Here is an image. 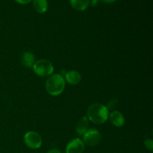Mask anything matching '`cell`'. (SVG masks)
<instances>
[{
	"label": "cell",
	"instance_id": "cell-1",
	"mask_svg": "<svg viewBox=\"0 0 153 153\" xmlns=\"http://www.w3.org/2000/svg\"><path fill=\"white\" fill-rule=\"evenodd\" d=\"M109 111L105 105L101 103H94L87 110L88 120L95 124H102L108 119Z\"/></svg>",
	"mask_w": 153,
	"mask_h": 153
},
{
	"label": "cell",
	"instance_id": "cell-2",
	"mask_svg": "<svg viewBox=\"0 0 153 153\" xmlns=\"http://www.w3.org/2000/svg\"><path fill=\"white\" fill-rule=\"evenodd\" d=\"M65 85L66 82L62 75L54 74L48 77L45 87L49 95L57 97L62 94L65 88Z\"/></svg>",
	"mask_w": 153,
	"mask_h": 153
},
{
	"label": "cell",
	"instance_id": "cell-3",
	"mask_svg": "<svg viewBox=\"0 0 153 153\" xmlns=\"http://www.w3.org/2000/svg\"><path fill=\"white\" fill-rule=\"evenodd\" d=\"M34 73L40 77H48L52 75L54 66L50 61L47 59H40L36 61L32 67Z\"/></svg>",
	"mask_w": 153,
	"mask_h": 153
},
{
	"label": "cell",
	"instance_id": "cell-4",
	"mask_svg": "<svg viewBox=\"0 0 153 153\" xmlns=\"http://www.w3.org/2000/svg\"><path fill=\"white\" fill-rule=\"evenodd\" d=\"M24 143L31 149H39L42 146L43 139L41 135L37 131H29L24 135Z\"/></svg>",
	"mask_w": 153,
	"mask_h": 153
},
{
	"label": "cell",
	"instance_id": "cell-5",
	"mask_svg": "<svg viewBox=\"0 0 153 153\" xmlns=\"http://www.w3.org/2000/svg\"><path fill=\"white\" fill-rule=\"evenodd\" d=\"M83 142L85 144L91 146H94L98 144L101 140V134L95 128L88 129L83 134Z\"/></svg>",
	"mask_w": 153,
	"mask_h": 153
},
{
	"label": "cell",
	"instance_id": "cell-6",
	"mask_svg": "<svg viewBox=\"0 0 153 153\" xmlns=\"http://www.w3.org/2000/svg\"><path fill=\"white\" fill-rule=\"evenodd\" d=\"M85 144L80 138H75L68 143L66 147V153H82L85 150Z\"/></svg>",
	"mask_w": 153,
	"mask_h": 153
},
{
	"label": "cell",
	"instance_id": "cell-7",
	"mask_svg": "<svg viewBox=\"0 0 153 153\" xmlns=\"http://www.w3.org/2000/svg\"><path fill=\"white\" fill-rule=\"evenodd\" d=\"M108 119L110 120L112 125L118 128L123 126L126 122L125 117L119 111H113L111 113L109 114Z\"/></svg>",
	"mask_w": 153,
	"mask_h": 153
},
{
	"label": "cell",
	"instance_id": "cell-8",
	"mask_svg": "<svg viewBox=\"0 0 153 153\" xmlns=\"http://www.w3.org/2000/svg\"><path fill=\"white\" fill-rule=\"evenodd\" d=\"M64 78L65 82L71 85H79L82 81V76L76 70H70L66 73L65 76Z\"/></svg>",
	"mask_w": 153,
	"mask_h": 153
},
{
	"label": "cell",
	"instance_id": "cell-9",
	"mask_svg": "<svg viewBox=\"0 0 153 153\" xmlns=\"http://www.w3.org/2000/svg\"><path fill=\"white\" fill-rule=\"evenodd\" d=\"M35 62V57L31 52H22L21 56V64L27 68H32Z\"/></svg>",
	"mask_w": 153,
	"mask_h": 153
},
{
	"label": "cell",
	"instance_id": "cell-10",
	"mask_svg": "<svg viewBox=\"0 0 153 153\" xmlns=\"http://www.w3.org/2000/svg\"><path fill=\"white\" fill-rule=\"evenodd\" d=\"M88 125H89V120H88V117L86 116L82 117L79 120L76 127V131L78 135H83L88 130Z\"/></svg>",
	"mask_w": 153,
	"mask_h": 153
},
{
	"label": "cell",
	"instance_id": "cell-11",
	"mask_svg": "<svg viewBox=\"0 0 153 153\" xmlns=\"http://www.w3.org/2000/svg\"><path fill=\"white\" fill-rule=\"evenodd\" d=\"M72 7L76 10L83 11L86 10L90 4V0H70Z\"/></svg>",
	"mask_w": 153,
	"mask_h": 153
},
{
	"label": "cell",
	"instance_id": "cell-12",
	"mask_svg": "<svg viewBox=\"0 0 153 153\" xmlns=\"http://www.w3.org/2000/svg\"><path fill=\"white\" fill-rule=\"evenodd\" d=\"M33 7L39 13H46L48 9L47 0H34Z\"/></svg>",
	"mask_w": 153,
	"mask_h": 153
},
{
	"label": "cell",
	"instance_id": "cell-13",
	"mask_svg": "<svg viewBox=\"0 0 153 153\" xmlns=\"http://www.w3.org/2000/svg\"><path fill=\"white\" fill-rule=\"evenodd\" d=\"M144 144L146 149H149V150L152 151L153 149V141L151 138L146 139L144 141Z\"/></svg>",
	"mask_w": 153,
	"mask_h": 153
},
{
	"label": "cell",
	"instance_id": "cell-14",
	"mask_svg": "<svg viewBox=\"0 0 153 153\" xmlns=\"http://www.w3.org/2000/svg\"><path fill=\"white\" fill-rule=\"evenodd\" d=\"M117 100H112V101H111L110 102L108 103V106H106L107 107V108L108 109H111V108H114L115 107V104L117 103Z\"/></svg>",
	"mask_w": 153,
	"mask_h": 153
},
{
	"label": "cell",
	"instance_id": "cell-15",
	"mask_svg": "<svg viewBox=\"0 0 153 153\" xmlns=\"http://www.w3.org/2000/svg\"><path fill=\"white\" fill-rule=\"evenodd\" d=\"M16 1V2L19 3V4H26L28 3H29L31 0H14Z\"/></svg>",
	"mask_w": 153,
	"mask_h": 153
},
{
	"label": "cell",
	"instance_id": "cell-16",
	"mask_svg": "<svg viewBox=\"0 0 153 153\" xmlns=\"http://www.w3.org/2000/svg\"><path fill=\"white\" fill-rule=\"evenodd\" d=\"M47 153H61V152L58 149L55 148V149H51L49 150H48Z\"/></svg>",
	"mask_w": 153,
	"mask_h": 153
},
{
	"label": "cell",
	"instance_id": "cell-17",
	"mask_svg": "<svg viewBox=\"0 0 153 153\" xmlns=\"http://www.w3.org/2000/svg\"><path fill=\"white\" fill-rule=\"evenodd\" d=\"M99 1H100V0H90V3H91L92 6H96Z\"/></svg>",
	"mask_w": 153,
	"mask_h": 153
},
{
	"label": "cell",
	"instance_id": "cell-18",
	"mask_svg": "<svg viewBox=\"0 0 153 153\" xmlns=\"http://www.w3.org/2000/svg\"><path fill=\"white\" fill-rule=\"evenodd\" d=\"M101 1L105 3H107V4H111V3L115 2L117 0H101Z\"/></svg>",
	"mask_w": 153,
	"mask_h": 153
}]
</instances>
